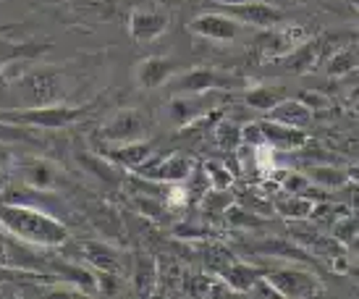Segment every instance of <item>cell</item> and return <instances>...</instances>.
<instances>
[{"mask_svg": "<svg viewBox=\"0 0 359 299\" xmlns=\"http://www.w3.org/2000/svg\"><path fill=\"white\" fill-rule=\"evenodd\" d=\"M255 252H259V255H270V258H283V260H294V263L315 265V258L309 255L307 249L299 247V244H291V241H283V239L259 241V244H255Z\"/></svg>", "mask_w": 359, "mask_h": 299, "instance_id": "cell-20", "label": "cell"}, {"mask_svg": "<svg viewBox=\"0 0 359 299\" xmlns=\"http://www.w3.org/2000/svg\"><path fill=\"white\" fill-rule=\"evenodd\" d=\"M0 226L19 241L37 249H55L69 241V226L34 205L0 202Z\"/></svg>", "mask_w": 359, "mask_h": 299, "instance_id": "cell-1", "label": "cell"}, {"mask_svg": "<svg viewBox=\"0 0 359 299\" xmlns=\"http://www.w3.org/2000/svg\"><path fill=\"white\" fill-rule=\"evenodd\" d=\"M170 19L163 13V11H152V8H137L131 11L129 16V32L131 37L142 45H147V42H155L158 37L165 34L168 29Z\"/></svg>", "mask_w": 359, "mask_h": 299, "instance_id": "cell-13", "label": "cell"}, {"mask_svg": "<svg viewBox=\"0 0 359 299\" xmlns=\"http://www.w3.org/2000/svg\"><path fill=\"white\" fill-rule=\"evenodd\" d=\"M191 171H194V163L187 155H168L163 160H155V155H152L142 168H137V173L144 179L158 181V184H181V181L189 179Z\"/></svg>", "mask_w": 359, "mask_h": 299, "instance_id": "cell-10", "label": "cell"}, {"mask_svg": "<svg viewBox=\"0 0 359 299\" xmlns=\"http://www.w3.org/2000/svg\"><path fill=\"white\" fill-rule=\"evenodd\" d=\"M84 260H87V265L95 270H110V273H118V265H121V258L118 252L108 244H84Z\"/></svg>", "mask_w": 359, "mask_h": 299, "instance_id": "cell-25", "label": "cell"}, {"mask_svg": "<svg viewBox=\"0 0 359 299\" xmlns=\"http://www.w3.org/2000/svg\"><path fill=\"white\" fill-rule=\"evenodd\" d=\"M181 71L179 60L165 58V55H150L137 63L134 69V81L144 87V90H158V87H165L176 74Z\"/></svg>", "mask_w": 359, "mask_h": 299, "instance_id": "cell-12", "label": "cell"}, {"mask_svg": "<svg viewBox=\"0 0 359 299\" xmlns=\"http://www.w3.org/2000/svg\"><path fill=\"white\" fill-rule=\"evenodd\" d=\"M173 95H197V92H212V90H239L244 81L233 74L218 69H189L181 71L173 81H168Z\"/></svg>", "mask_w": 359, "mask_h": 299, "instance_id": "cell-4", "label": "cell"}, {"mask_svg": "<svg viewBox=\"0 0 359 299\" xmlns=\"http://www.w3.org/2000/svg\"><path fill=\"white\" fill-rule=\"evenodd\" d=\"M202 205L208 210H212V213H226V208L233 205V202H231V197L226 194V190H212V192H208V194H202Z\"/></svg>", "mask_w": 359, "mask_h": 299, "instance_id": "cell-33", "label": "cell"}, {"mask_svg": "<svg viewBox=\"0 0 359 299\" xmlns=\"http://www.w3.org/2000/svg\"><path fill=\"white\" fill-rule=\"evenodd\" d=\"M100 155L105 160H110V163L121 166V168L137 171V168H142L152 155H155V145L147 142V140L126 142V145H110L108 150H100Z\"/></svg>", "mask_w": 359, "mask_h": 299, "instance_id": "cell-15", "label": "cell"}, {"mask_svg": "<svg viewBox=\"0 0 359 299\" xmlns=\"http://www.w3.org/2000/svg\"><path fill=\"white\" fill-rule=\"evenodd\" d=\"M218 276L229 284L233 294H247L252 284L262 276V270L255 268V265H244V263H233V260H231L229 265L220 270Z\"/></svg>", "mask_w": 359, "mask_h": 299, "instance_id": "cell-21", "label": "cell"}, {"mask_svg": "<svg viewBox=\"0 0 359 299\" xmlns=\"http://www.w3.org/2000/svg\"><path fill=\"white\" fill-rule=\"evenodd\" d=\"M134 286L140 294H152V289H158V263L152 258H140L137 268H134Z\"/></svg>", "mask_w": 359, "mask_h": 299, "instance_id": "cell-27", "label": "cell"}, {"mask_svg": "<svg viewBox=\"0 0 359 299\" xmlns=\"http://www.w3.org/2000/svg\"><path fill=\"white\" fill-rule=\"evenodd\" d=\"M220 6H233V3H247V0H215Z\"/></svg>", "mask_w": 359, "mask_h": 299, "instance_id": "cell-40", "label": "cell"}, {"mask_svg": "<svg viewBox=\"0 0 359 299\" xmlns=\"http://www.w3.org/2000/svg\"><path fill=\"white\" fill-rule=\"evenodd\" d=\"M241 145H244V147H259V145H265L259 121H252L247 126H241Z\"/></svg>", "mask_w": 359, "mask_h": 299, "instance_id": "cell-34", "label": "cell"}, {"mask_svg": "<svg viewBox=\"0 0 359 299\" xmlns=\"http://www.w3.org/2000/svg\"><path fill=\"white\" fill-rule=\"evenodd\" d=\"M8 184H11V176L3 168H0V194L6 192V187H8Z\"/></svg>", "mask_w": 359, "mask_h": 299, "instance_id": "cell-38", "label": "cell"}, {"mask_svg": "<svg viewBox=\"0 0 359 299\" xmlns=\"http://www.w3.org/2000/svg\"><path fill=\"white\" fill-rule=\"evenodd\" d=\"M357 50H359V45H357Z\"/></svg>", "mask_w": 359, "mask_h": 299, "instance_id": "cell-43", "label": "cell"}, {"mask_svg": "<svg viewBox=\"0 0 359 299\" xmlns=\"http://www.w3.org/2000/svg\"><path fill=\"white\" fill-rule=\"evenodd\" d=\"M299 100L307 105L312 113L315 110H325L328 108V98L323 95V92H315V90H304V92H299Z\"/></svg>", "mask_w": 359, "mask_h": 299, "instance_id": "cell-35", "label": "cell"}, {"mask_svg": "<svg viewBox=\"0 0 359 299\" xmlns=\"http://www.w3.org/2000/svg\"><path fill=\"white\" fill-rule=\"evenodd\" d=\"M218 90L212 92H197V95H176L168 102V119L179 126H189L197 119L208 116L215 108V100H210Z\"/></svg>", "mask_w": 359, "mask_h": 299, "instance_id": "cell-11", "label": "cell"}, {"mask_svg": "<svg viewBox=\"0 0 359 299\" xmlns=\"http://www.w3.org/2000/svg\"><path fill=\"white\" fill-rule=\"evenodd\" d=\"M270 121H278V124H286V126H299V129H304L309 121H312V110L302 102L299 98L291 100V98H283L276 105V108H270L268 113H265Z\"/></svg>", "mask_w": 359, "mask_h": 299, "instance_id": "cell-17", "label": "cell"}, {"mask_svg": "<svg viewBox=\"0 0 359 299\" xmlns=\"http://www.w3.org/2000/svg\"><path fill=\"white\" fill-rule=\"evenodd\" d=\"M359 66V50L357 45H344V48L333 50L328 55V63H325V71L333 79H341Z\"/></svg>", "mask_w": 359, "mask_h": 299, "instance_id": "cell-23", "label": "cell"}, {"mask_svg": "<svg viewBox=\"0 0 359 299\" xmlns=\"http://www.w3.org/2000/svg\"><path fill=\"white\" fill-rule=\"evenodd\" d=\"M16 173H19L21 184H27L37 192H55L66 184V176L53 160L32 158L27 163H16Z\"/></svg>", "mask_w": 359, "mask_h": 299, "instance_id": "cell-7", "label": "cell"}, {"mask_svg": "<svg viewBox=\"0 0 359 299\" xmlns=\"http://www.w3.org/2000/svg\"><path fill=\"white\" fill-rule=\"evenodd\" d=\"M346 176H349L351 184H359V166H351V168H346Z\"/></svg>", "mask_w": 359, "mask_h": 299, "instance_id": "cell-37", "label": "cell"}, {"mask_svg": "<svg viewBox=\"0 0 359 299\" xmlns=\"http://www.w3.org/2000/svg\"><path fill=\"white\" fill-rule=\"evenodd\" d=\"M205 176L208 181L212 184V190H229L231 184H233V173H231L223 163H215V160H208L205 163Z\"/></svg>", "mask_w": 359, "mask_h": 299, "instance_id": "cell-30", "label": "cell"}, {"mask_svg": "<svg viewBox=\"0 0 359 299\" xmlns=\"http://www.w3.org/2000/svg\"><path fill=\"white\" fill-rule=\"evenodd\" d=\"M147 134H150V121L142 110L121 108L102 124L95 137L102 145H126V142L147 140Z\"/></svg>", "mask_w": 359, "mask_h": 299, "instance_id": "cell-3", "label": "cell"}, {"mask_svg": "<svg viewBox=\"0 0 359 299\" xmlns=\"http://www.w3.org/2000/svg\"><path fill=\"white\" fill-rule=\"evenodd\" d=\"M307 40V32L302 27H268L255 37V53L262 60H280L283 55H289L294 48H299L302 42Z\"/></svg>", "mask_w": 359, "mask_h": 299, "instance_id": "cell-6", "label": "cell"}, {"mask_svg": "<svg viewBox=\"0 0 359 299\" xmlns=\"http://www.w3.org/2000/svg\"><path fill=\"white\" fill-rule=\"evenodd\" d=\"M215 140L223 150H236L241 145V126H236L233 121H220L215 129Z\"/></svg>", "mask_w": 359, "mask_h": 299, "instance_id": "cell-31", "label": "cell"}, {"mask_svg": "<svg viewBox=\"0 0 359 299\" xmlns=\"http://www.w3.org/2000/svg\"><path fill=\"white\" fill-rule=\"evenodd\" d=\"M241 27H244L241 21L226 16L223 11H218V13H202V16L189 21L191 34L210 42H233L241 34Z\"/></svg>", "mask_w": 359, "mask_h": 299, "instance_id": "cell-8", "label": "cell"}, {"mask_svg": "<svg viewBox=\"0 0 359 299\" xmlns=\"http://www.w3.org/2000/svg\"><path fill=\"white\" fill-rule=\"evenodd\" d=\"M354 13H357V24H359V6H357V11H354Z\"/></svg>", "mask_w": 359, "mask_h": 299, "instance_id": "cell-42", "label": "cell"}, {"mask_svg": "<svg viewBox=\"0 0 359 299\" xmlns=\"http://www.w3.org/2000/svg\"><path fill=\"white\" fill-rule=\"evenodd\" d=\"M37 142H45L42 129L21 126V124H11V121L0 119V147L3 145H37Z\"/></svg>", "mask_w": 359, "mask_h": 299, "instance_id": "cell-24", "label": "cell"}, {"mask_svg": "<svg viewBox=\"0 0 359 299\" xmlns=\"http://www.w3.org/2000/svg\"><path fill=\"white\" fill-rule=\"evenodd\" d=\"M79 160L84 163V168H90L95 176H100V179L105 181H113L116 179V163H110V160H105L102 155H79Z\"/></svg>", "mask_w": 359, "mask_h": 299, "instance_id": "cell-32", "label": "cell"}, {"mask_svg": "<svg viewBox=\"0 0 359 299\" xmlns=\"http://www.w3.org/2000/svg\"><path fill=\"white\" fill-rule=\"evenodd\" d=\"M176 237L181 239H205V237H212L208 229H197V226H191V223H179L176 229H173Z\"/></svg>", "mask_w": 359, "mask_h": 299, "instance_id": "cell-36", "label": "cell"}, {"mask_svg": "<svg viewBox=\"0 0 359 299\" xmlns=\"http://www.w3.org/2000/svg\"><path fill=\"white\" fill-rule=\"evenodd\" d=\"M323 55V40H304L299 48H294L289 55H283V69L294 71V74H304V71L315 69V63Z\"/></svg>", "mask_w": 359, "mask_h": 299, "instance_id": "cell-19", "label": "cell"}, {"mask_svg": "<svg viewBox=\"0 0 359 299\" xmlns=\"http://www.w3.org/2000/svg\"><path fill=\"white\" fill-rule=\"evenodd\" d=\"M262 279L276 289L278 297L286 299H309L323 294V284L318 281L315 273L302 268H291V265L278 270H262Z\"/></svg>", "mask_w": 359, "mask_h": 299, "instance_id": "cell-5", "label": "cell"}, {"mask_svg": "<svg viewBox=\"0 0 359 299\" xmlns=\"http://www.w3.org/2000/svg\"><path fill=\"white\" fill-rule=\"evenodd\" d=\"M259 129H262V137H265V145L273 147L276 152H294V150L304 147V142L309 140L304 129L299 126H286V124H278V121H259Z\"/></svg>", "mask_w": 359, "mask_h": 299, "instance_id": "cell-14", "label": "cell"}, {"mask_svg": "<svg viewBox=\"0 0 359 299\" xmlns=\"http://www.w3.org/2000/svg\"><path fill=\"white\" fill-rule=\"evenodd\" d=\"M330 237H333L336 241H341L344 247L351 244V241L359 237V215H351V213L341 215V218L330 226Z\"/></svg>", "mask_w": 359, "mask_h": 299, "instance_id": "cell-28", "label": "cell"}, {"mask_svg": "<svg viewBox=\"0 0 359 299\" xmlns=\"http://www.w3.org/2000/svg\"><path fill=\"white\" fill-rule=\"evenodd\" d=\"M346 273H349L351 279H354L359 284V265H349V268H346Z\"/></svg>", "mask_w": 359, "mask_h": 299, "instance_id": "cell-39", "label": "cell"}, {"mask_svg": "<svg viewBox=\"0 0 359 299\" xmlns=\"http://www.w3.org/2000/svg\"><path fill=\"white\" fill-rule=\"evenodd\" d=\"M220 11L226 16H231V19L241 21V24H250V27H259V29L283 24V11L270 6V3H262V0H247V3L220 6Z\"/></svg>", "mask_w": 359, "mask_h": 299, "instance_id": "cell-9", "label": "cell"}, {"mask_svg": "<svg viewBox=\"0 0 359 299\" xmlns=\"http://www.w3.org/2000/svg\"><path fill=\"white\" fill-rule=\"evenodd\" d=\"M283 98H286V90L278 87V84H255V87H250V90L244 92V102L252 110H262V113L276 108Z\"/></svg>", "mask_w": 359, "mask_h": 299, "instance_id": "cell-22", "label": "cell"}, {"mask_svg": "<svg viewBox=\"0 0 359 299\" xmlns=\"http://www.w3.org/2000/svg\"><path fill=\"white\" fill-rule=\"evenodd\" d=\"M273 208H276L278 215L289 220H307L312 208H315V199L304 197V194H289V197L283 199H276Z\"/></svg>", "mask_w": 359, "mask_h": 299, "instance_id": "cell-26", "label": "cell"}, {"mask_svg": "<svg viewBox=\"0 0 359 299\" xmlns=\"http://www.w3.org/2000/svg\"><path fill=\"white\" fill-rule=\"evenodd\" d=\"M304 176L309 179L312 187H318V190H341V187H346V168H339V166H333V163H312L307 168L302 171Z\"/></svg>", "mask_w": 359, "mask_h": 299, "instance_id": "cell-18", "label": "cell"}, {"mask_svg": "<svg viewBox=\"0 0 359 299\" xmlns=\"http://www.w3.org/2000/svg\"><path fill=\"white\" fill-rule=\"evenodd\" d=\"M226 220L233 229H259L262 226V218L252 210L241 208V205H229L226 208Z\"/></svg>", "mask_w": 359, "mask_h": 299, "instance_id": "cell-29", "label": "cell"}, {"mask_svg": "<svg viewBox=\"0 0 359 299\" xmlns=\"http://www.w3.org/2000/svg\"><path fill=\"white\" fill-rule=\"evenodd\" d=\"M87 105H66V102H45V105H29V108L0 110V119L21 126H34V129H66L71 124L81 121L87 113Z\"/></svg>", "mask_w": 359, "mask_h": 299, "instance_id": "cell-2", "label": "cell"}, {"mask_svg": "<svg viewBox=\"0 0 359 299\" xmlns=\"http://www.w3.org/2000/svg\"><path fill=\"white\" fill-rule=\"evenodd\" d=\"M349 247H351V249H354V252H357V255H359V237H357V239H354V241H351Z\"/></svg>", "mask_w": 359, "mask_h": 299, "instance_id": "cell-41", "label": "cell"}, {"mask_svg": "<svg viewBox=\"0 0 359 299\" xmlns=\"http://www.w3.org/2000/svg\"><path fill=\"white\" fill-rule=\"evenodd\" d=\"M50 42H11L0 40V71L11 66V63H19V60H34L42 58L45 53H50Z\"/></svg>", "mask_w": 359, "mask_h": 299, "instance_id": "cell-16", "label": "cell"}]
</instances>
